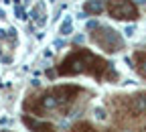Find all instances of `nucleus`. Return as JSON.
<instances>
[{"instance_id": "nucleus-4", "label": "nucleus", "mask_w": 146, "mask_h": 132, "mask_svg": "<svg viewBox=\"0 0 146 132\" xmlns=\"http://www.w3.org/2000/svg\"><path fill=\"white\" fill-rule=\"evenodd\" d=\"M106 8L118 21H136L138 18V8L130 0H108Z\"/></svg>"}, {"instance_id": "nucleus-3", "label": "nucleus", "mask_w": 146, "mask_h": 132, "mask_svg": "<svg viewBox=\"0 0 146 132\" xmlns=\"http://www.w3.org/2000/svg\"><path fill=\"white\" fill-rule=\"evenodd\" d=\"M91 39L96 41L98 47H102L104 51L108 53H116L122 49V39H120V35L112 29H108V27H98L94 31V35H91Z\"/></svg>"}, {"instance_id": "nucleus-2", "label": "nucleus", "mask_w": 146, "mask_h": 132, "mask_svg": "<svg viewBox=\"0 0 146 132\" xmlns=\"http://www.w3.org/2000/svg\"><path fill=\"white\" fill-rule=\"evenodd\" d=\"M79 87L75 85H63V87H53L45 93H41V96H36L31 100H27L25 108L31 110L33 114H43L45 110H55V108H61V106H67L71 104L73 100H75L79 96Z\"/></svg>"}, {"instance_id": "nucleus-8", "label": "nucleus", "mask_w": 146, "mask_h": 132, "mask_svg": "<svg viewBox=\"0 0 146 132\" xmlns=\"http://www.w3.org/2000/svg\"><path fill=\"white\" fill-rule=\"evenodd\" d=\"M71 132H98V130H96V126H91L89 122H79V124L73 126Z\"/></svg>"}, {"instance_id": "nucleus-5", "label": "nucleus", "mask_w": 146, "mask_h": 132, "mask_svg": "<svg viewBox=\"0 0 146 132\" xmlns=\"http://www.w3.org/2000/svg\"><path fill=\"white\" fill-rule=\"evenodd\" d=\"M128 110L132 112V116H140L146 114V93H136L128 102Z\"/></svg>"}, {"instance_id": "nucleus-1", "label": "nucleus", "mask_w": 146, "mask_h": 132, "mask_svg": "<svg viewBox=\"0 0 146 132\" xmlns=\"http://www.w3.org/2000/svg\"><path fill=\"white\" fill-rule=\"evenodd\" d=\"M59 73L61 75H77V73H87V75H94V77L102 79L104 75L108 73V63L94 55L87 49H77L69 53L67 57L61 61L59 65Z\"/></svg>"}, {"instance_id": "nucleus-7", "label": "nucleus", "mask_w": 146, "mask_h": 132, "mask_svg": "<svg viewBox=\"0 0 146 132\" xmlns=\"http://www.w3.org/2000/svg\"><path fill=\"white\" fill-rule=\"evenodd\" d=\"M104 8H106V6H104L102 0H91V2L85 4V10H87V12H96V14H100Z\"/></svg>"}, {"instance_id": "nucleus-6", "label": "nucleus", "mask_w": 146, "mask_h": 132, "mask_svg": "<svg viewBox=\"0 0 146 132\" xmlns=\"http://www.w3.org/2000/svg\"><path fill=\"white\" fill-rule=\"evenodd\" d=\"M134 61H136V71L146 79V53H142V51L136 53L134 55Z\"/></svg>"}]
</instances>
